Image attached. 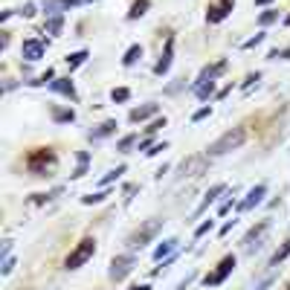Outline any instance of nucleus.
Segmentation results:
<instances>
[{
	"mask_svg": "<svg viewBox=\"0 0 290 290\" xmlns=\"http://www.w3.org/2000/svg\"><path fill=\"white\" fill-rule=\"evenodd\" d=\"M244 139H247L244 128H232V131H227L221 139H215V142L209 145L206 157H221V154H227V151H235L238 145H244Z\"/></svg>",
	"mask_w": 290,
	"mask_h": 290,
	"instance_id": "nucleus-1",
	"label": "nucleus"
},
{
	"mask_svg": "<svg viewBox=\"0 0 290 290\" xmlns=\"http://www.w3.org/2000/svg\"><path fill=\"white\" fill-rule=\"evenodd\" d=\"M55 165V151L53 148H32L27 154V168L35 177H44V172L46 168H53Z\"/></svg>",
	"mask_w": 290,
	"mask_h": 290,
	"instance_id": "nucleus-2",
	"label": "nucleus"
},
{
	"mask_svg": "<svg viewBox=\"0 0 290 290\" xmlns=\"http://www.w3.org/2000/svg\"><path fill=\"white\" fill-rule=\"evenodd\" d=\"M93 253H96V241H93V238H82V241L76 244V250L67 255L64 267H67V270H79V267H82V264L87 261Z\"/></svg>",
	"mask_w": 290,
	"mask_h": 290,
	"instance_id": "nucleus-3",
	"label": "nucleus"
},
{
	"mask_svg": "<svg viewBox=\"0 0 290 290\" xmlns=\"http://www.w3.org/2000/svg\"><path fill=\"white\" fill-rule=\"evenodd\" d=\"M160 227H163V221H157V218H154V221H148V224H142L136 232H131V235H128V247H131V250L145 247L151 238L157 235V232H160Z\"/></svg>",
	"mask_w": 290,
	"mask_h": 290,
	"instance_id": "nucleus-4",
	"label": "nucleus"
},
{
	"mask_svg": "<svg viewBox=\"0 0 290 290\" xmlns=\"http://www.w3.org/2000/svg\"><path fill=\"white\" fill-rule=\"evenodd\" d=\"M232 9H235V0H209L206 3V20L209 23H221Z\"/></svg>",
	"mask_w": 290,
	"mask_h": 290,
	"instance_id": "nucleus-5",
	"label": "nucleus"
},
{
	"mask_svg": "<svg viewBox=\"0 0 290 290\" xmlns=\"http://www.w3.org/2000/svg\"><path fill=\"white\" fill-rule=\"evenodd\" d=\"M235 270V255H224V258H221V264H218V270L215 273H209L206 279V287H215V284H221V281L227 279L229 273Z\"/></svg>",
	"mask_w": 290,
	"mask_h": 290,
	"instance_id": "nucleus-6",
	"label": "nucleus"
},
{
	"mask_svg": "<svg viewBox=\"0 0 290 290\" xmlns=\"http://www.w3.org/2000/svg\"><path fill=\"white\" fill-rule=\"evenodd\" d=\"M131 270H134V255H116L110 261V279L113 281H122Z\"/></svg>",
	"mask_w": 290,
	"mask_h": 290,
	"instance_id": "nucleus-7",
	"label": "nucleus"
},
{
	"mask_svg": "<svg viewBox=\"0 0 290 290\" xmlns=\"http://www.w3.org/2000/svg\"><path fill=\"white\" fill-rule=\"evenodd\" d=\"M84 3H96V0H46L44 12L46 15H61V12L76 9V6H84Z\"/></svg>",
	"mask_w": 290,
	"mask_h": 290,
	"instance_id": "nucleus-8",
	"label": "nucleus"
},
{
	"mask_svg": "<svg viewBox=\"0 0 290 290\" xmlns=\"http://www.w3.org/2000/svg\"><path fill=\"white\" fill-rule=\"evenodd\" d=\"M264 195H267V186H264V183H258V186H253V189H250L247 200H241V203H238V209H241V212L253 209L255 203H261V198H264Z\"/></svg>",
	"mask_w": 290,
	"mask_h": 290,
	"instance_id": "nucleus-9",
	"label": "nucleus"
},
{
	"mask_svg": "<svg viewBox=\"0 0 290 290\" xmlns=\"http://www.w3.org/2000/svg\"><path fill=\"white\" fill-rule=\"evenodd\" d=\"M172 55H174V38L168 35V41H165V53H163V58H160V61H157V67H154L157 76L168 72V67H172Z\"/></svg>",
	"mask_w": 290,
	"mask_h": 290,
	"instance_id": "nucleus-10",
	"label": "nucleus"
},
{
	"mask_svg": "<svg viewBox=\"0 0 290 290\" xmlns=\"http://www.w3.org/2000/svg\"><path fill=\"white\" fill-rule=\"evenodd\" d=\"M20 55H23L27 61H38V58L44 55V44H41V41H23V46H20Z\"/></svg>",
	"mask_w": 290,
	"mask_h": 290,
	"instance_id": "nucleus-11",
	"label": "nucleus"
},
{
	"mask_svg": "<svg viewBox=\"0 0 290 290\" xmlns=\"http://www.w3.org/2000/svg\"><path fill=\"white\" fill-rule=\"evenodd\" d=\"M50 87H53L55 93H61V96H70V99H76V87H72L70 79H55V82H50Z\"/></svg>",
	"mask_w": 290,
	"mask_h": 290,
	"instance_id": "nucleus-12",
	"label": "nucleus"
},
{
	"mask_svg": "<svg viewBox=\"0 0 290 290\" xmlns=\"http://www.w3.org/2000/svg\"><path fill=\"white\" fill-rule=\"evenodd\" d=\"M157 113V105H142V108H134L131 110V122H145L148 116Z\"/></svg>",
	"mask_w": 290,
	"mask_h": 290,
	"instance_id": "nucleus-13",
	"label": "nucleus"
},
{
	"mask_svg": "<svg viewBox=\"0 0 290 290\" xmlns=\"http://www.w3.org/2000/svg\"><path fill=\"white\" fill-rule=\"evenodd\" d=\"M267 227H270V221H261L258 227H253V229H250V232H247L244 244H247V247H253V241H258V238H261L264 232H267Z\"/></svg>",
	"mask_w": 290,
	"mask_h": 290,
	"instance_id": "nucleus-14",
	"label": "nucleus"
},
{
	"mask_svg": "<svg viewBox=\"0 0 290 290\" xmlns=\"http://www.w3.org/2000/svg\"><path fill=\"white\" fill-rule=\"evenodd\" d=\"M139 58H142V46H139V44H131V46H128V53H125V58H122V64H125V67H134Z\"/></svg>",
	"mask_w": 290,
	"mask_h": 290,
	"instance_id": "nucleus-15",
	"label": "nucleus"
},
{
	"mask_svg": "<svg viewBox=\"0 0 290 290\" xmlns=\"http://www.w3.org/2000/svg\"><path fill=\"white\" fill-rule=\"evenodd\" d=\"M148 6H151V0H134V3H131V12H128V18L131 20L142 18L145 12H148Z\"/></svg>",
	"mask_w": 290,
	"mask_h": 290,
	"instance_id": "nucleus-16",
	"label": "nucleus"
},
{
	"mask_svg": "<svg viewBox=\"0 0 290 290\" xmlns=\"http://www.w3.org/2000/svg\"><path fill=\"white\" fill-rule=\"evenodd\" d=\"M116 119H108V122H102V125L99 128H96V131H93V139H102V136H110V134H113V131H116Z\"/></svg>",
	"mask_w": 290,
	"mask_h": 290,
	"instance_id": "nucleus-17",
	"label": "nucleus"
},
{
	"mask_svg": "<svg viewBox=\"0 0 290 290\" xmlns=\"http://www.w3.org/2000/svg\"><path fill=\"white\" fill-rule=\"evenodd\" d=\"M200 165H203V157H189V160H186V163L180 165V177H191L189 172H195V168H200Z\"/></svg>",
	"mask_w": 290,
	"mask_h": 290,
	"instance_id": "nucleus-18",
	"label": "nucleus"
},
{
	"mask_svg": "<svg viewBox=\"0 0 290 290\" xmlns=\"http://www.w3.org/2000/svg\"><path fill=\"white\" fill-rule=\"evenodd\" d=\"M221 191H227V186H224V183H218V186H212V189L206 191V200H203V203L198 206V215H200V212H203V209L209 206V203H212V200H215V195H221Z\"/></svg>",
	"mask_w": 290,
	"mask_h": 290,
	"instance_id": "nucleus-19",
	"label": "nucleus"
},
{
	"mask_svg": "<svg viewBox=\"0 0 290 290\" xmlns=\"http://www.w3.org/2000/svg\"><path fill=\"white\" fill-rule=\"evenodd\" d=\"M61 27H64V20H61V15H53V18L46 20V35H58L61 32Z\"/></svg>",
	"mask_w": 290,
	"mask_h": 290,
	"instance_id": "nucleus-20",
	"label": "nucleus"
},
{
	"mask_svg": "<svg viewBox=\"0 0 290 290\" xmlns=\"http://www.w3.org/2000/svg\"><path fill=\"white\" fill-rule=\"evenodd\" d=\"M53 119L55 122H72V119H76V113H72V108H53Z\"/></svg>",
	"mask_w": 290,
	"mask_h": 290,
	"instance_id": "nucleus-21",
	"label": "nucleus"
},
{
	"mask_svg": "<svg viewBox=\"0 0 290 290\" xmlns=\"http://www.w3.org/2000/svg\"><path fill=\"white\" fill-rule=\"evenodd\" d=\"M174 247H177V241H174V238H168V241H165L163 247H157V253H154V258H157V261H163V258H165V255H168V253H172Z\"/></svg>",
	"mask_w": 290,
	"mask_h": 290,
	"instance_id": "nucleus-22",
	"label": "nucleus"
},
{
	"mask_svg": "<svg viewBox=\"0 0 290 290\" xmlns=\"http://www.w3.org/2000/svg\"><path fill=\"white\" fill-rule=\"evenodd\" d=\"M191 90L198 93L200 99H206V96H212V90H215V82H203V84H195Z\"/></svg>",
	"mask_w": 290,
	"mask_h": 290,
	"instance_id": "nucleus-23",
	"label": "nucleus"
},
{
	"mask_svg": "<svg viewBox=\"0 0 290 290\" xmlns=\"http://www.w3.org/2000/svg\"><path fill=\"white\" fill-rule=\"evenodd\" d=\"M287 255H290V241H287V244H284V247L279 250V253H276V255L270 258V267H279V264L284 261V258H287Z\"/></svg>",
	"mask_w": 290,
	"mask_h": 290,
	"instance_id": "nucleus-24",
	"label": "nucleus"
},
{
	"mask_svg": "<svg viewBox=\"0 0 290 290\" xmlns=\"http://www.w3.org/2000/svg\"><path fill=\"white\" fill-rule=\"evenodd\" d=\"M273 20H279V9H267V12L258 15V23H261V27H267V23H273Z\"/></svg>",
	"mask_w": 290,
	"mask_h": 290,
	"instance_id": "nucleus-25",
	"label": "nucleus"
},
{
	"mask_svg": "<svg viewBox=\"0 0 290 290\" xmlns=\"http://www.w3.org/2000/svg\"><path fill=\"white\" fill-rule=\"evenodd\" d=\"M110 99L113 102H128L131 99V90H128V87H113V90H110Z\"/></svg>",
	"mask_w": 290,
	"mask_h": 290,
	"instance_id": "nucleus-26",
	"label": "nucleus"
},
{
	"mask_svg": "<svg viewBox=\"0 0 290 290\" xmlns=\"http://www.w3.org/2000/svg\"><path fill=\"white\" fill-rule=\"evenodd\" d=\"M87 160H90V157H87V151H79V168L72 172V177H82V174L87 172Z\"/></svg>",
	"mask_w": 290,
	"mask_h": 290,
	"instance_id": "nucleus-27",
	"label": "nucleus"
},
{
	"mask_svg": "<svg viewBox=\"0 0 290 290\" xmlns=\"http://www.w3.org/2000/svg\"><path fill=\"white\" fill-rule=\"evenodd\" d=\"M84 58H87V53H72V55H67V64H70V70H76L79 64H84Z\"/></svg>",
	"mask_w": 290,
	"mask_h": 290,
	"instance_id": "nucleus-28",
	"label": "nucleus"
},
{
	"mask_svg": "<svg viewBox=\"0 0 290 290\" xmlns=\"http://www.w3.org/2000/svg\"><path fill=\"white\" fill-rule=\"evenodd\" d=\"M108 198V191H96V195H84V203H102V200Z\"/></svg>",
	"mask_w": 290,
	"mask_h": 290,
	"instance_id": "nucleus-29",
	"label": "nucleus"
},
{
	"mask_svg": "<svg viewBox=\"0 0 290 290\" xmlns=\"http://www.w3.org/2000/svg\"><path fill=\"white\" fill-rule=\"evenodd\" d=\"M160 128H165V116L163 119H154V122L145 128V131H148V134H154V131H160Z\"/></svg>",
	"mask_w": 290,
	"mask_h": 290,
	"instance_id": "nucleus-30",
	"label": "nucleus"
},
{
	"mask_svg": "<svg viewBox=\"0 0 290 290\" xmlns=\"http://www.w3.org/2000/svg\"><path fill=\"white\" fill-rule=\"evenodd\" d=\"M134 142H136V136H134V134H131V136H125V139L119 142V151H128V148H131Z\"/></svg>",
	"mask_w": 290,
	"mask_h": 290,
	"instance_id": "nucleus-31",
	"label": "nucleus"
},
{
	"mask_svg": "<svg viewBox=\"0 0 290 290\" xmlns=\"http://www.w3.org/2000/svg\"><path fill=\"white\" fill-rule=\"evenodd\" d=\"M119 174H125V165H119L116 172H110V174H105V180H102V183H110V180H116Z\"/></svg>",
	"mask_w": 290,
	"mask_h": 290,
	"instance_id": "nucleus-32",
	"label": "nucleus"
},
{
	"mask_svg": "<svg viewBox=\"0 0 290 290\" xmlns=\"http://www.w3.org/2000/svg\"><path fill=\"white\" fill-rule=\"evenodd\" d=\"M258 79H261V72H253V76H247V84H244V90H250V87H253V84L258 82Z\"/></svg>",
	"mask_w": 290,
	"mask_h": 290,
	"instance_id": "nucleus-33",
	"label": "nucleus"
},
{
	"mask_svg": "<svg viewBox=\"0 0 290 290\" xmlns=\"http://www.w3.org/2000/svg\"><path fill=\"white\" fill-rule=\"evenodd\" d=\"M264 41V35H255V38H250V41H244V50H250V46H258Z\"/></svg>",
	"mask_w": 290,
	"mask_h": 290,
	"instance_id": "nucleus-34",
	"label": "nucleus"
},
{
	"mask_svg": "<svg viewBox=\"0 0 290 290\" xmlns=\"http://www.w3.org/2000/svg\"><path fill=\"white\" fill-rule=\"evenodd\" d=\"M209 113H212V108H200V110H198V113H195L191 119H195V122H200V119H206Z\"/></svg>",
	"mask_w": 290,
	"mask_h": 290,
	"instance_id": "nucleus-35",
	"label": "nucleus"
},
{
	"mask_svg": "<svg viewBox=\"0 0 290 290\" xmlns=\"http://www.w3.org/2000/svg\"><path fill=\"white\" fill-rule=\"evenodd\" d=\"M20 15H23V18H32V15H35V3H27V6L20 9Z\"/></svg>",
	"mask_w": 290,
	"mask_h": 290,
	"instance_id": "nucleus-36",
	"label": "nucleus"
},
{
	"mask_svg": "<svg viewBox=\"0 0 290 290\" xmlns=\"http://www.w3.org/2000/svg\"><path fill=\"white\" fill-rule=\"evenodd\" d=\"M209 229H212V221H206V224H200V227L195 229V235L200 238V235H203V232H209Z\"/></svg>",
	"mask_w": 290,
	"mask_h": 290,
	"instance_id": "nucleus-37",
	"label": "nucleus"
},
{
	"mask_svg": "<svg viewBox=\"0 0 290 290\" xmlns=\"http://www.w3.org/2000/svg\"><path fill=\"white\" fill-rule=\"evenodd\" d=\"M270 58H290V50H273Z\"/></svg>",
	"mask_w": 290,
	"mask_h": 290,
	"instance_id": "nucleus-38",
	"label": "nucleus"
},
{
	"mask_svg": "<svg viewBox=\"0 0 290 290\" xmlns=\"http://www.w3.org/2000/svg\"><path fill=\"white\" fill-rule=\"evenodd\" d=\"M255 3H258V6H261V3H270V0H255Z\"/></svg>",
	"mask_w": 290,
	"mask_h": 290,
	"instance_id": "nucleus-39",
	"label": "nucleus"
},
{
	"mask_svg": "<svg viewBox=\"0 0 290 290\" xmlns=\"http://www.w3.org/2000/svg\"><path fill=\"white\" fill-rule=\"evenodd\" d=\"M134 290H148V287H145V284H142V287H134Z\"/></svg>",
	"mask_w": 290,
	"mask_h": 290,
	"instance_id": "nucleus-40",
	"label": "nucleus"
},
{
	"mask_svg": "<svg viewBox=\"0 0 290 290\" xmlns=\"http://www.w3.org/2000/svg\"><path fill=\"white\" fill-rule=\"evenodd\" d=\"M287 23H290V18H287Z\"/></svg>",
	"mask_w": 290,
	"mask_h": 290,
	"instance_id": "nucleus-41",
	"label": "nucleus"
},
{
	"mask_svg": "<svg viewBox=\"0 0 290 290\" xmlns=\"http://www.w3.org/2000/svg\"><path fill=\"white\" fill-rule=\"evenodd\" d=\"M287 290H290V284H287Z\"/></svg>",
	"mask_w": 290,
	"mask_h": 290,
	"instance_id": "nucleus-42",
	"label": "nucleus"
}]
</instances>
